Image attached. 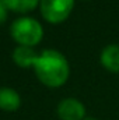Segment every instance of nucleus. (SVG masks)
I'll list each match as a JSON object with an SVG mask.
<instances>
[{"label":"nucleus","mask_w":119,"mask_h":120,"mask_svg":"<svg viewBox=\"0 0 119 120\" xmlns=\"http://www.w3.org/2000/svg\"><path fill=\"white\" fill-rule=\"evenodd\" d=\"M74 7V0H41V14L51 24L67 20Z\"/></svg>","instance_id":"7ed1b4c3"},{"label":"nucleus","mask_w":119,"mask_h":120,"mask_svg":"<svg viewBox=\"0 0 119 120\" xmlns=\"http://www.w3.org/2000/svg\"><path fill=\"white\" fill-rule=\"evenodd\" d=\"M58 116L60 120H84L86 108L76 98H66L58 105Z\"/></svg>","instance_id":"20e7f679"},{"label":"nucleus","mask_w":119,"mask_h":120,"mask_svg":"<svg viewBox=\"0 0 119 120\" xmlns=\"http://www.w3.org/2000/svg\"><path fill=\"white\" fill-rule=\"evenodd\" d=\"M6 17H7V7H6L4 1L0 0V24L6 21Z\"/></svg>","instance_id":"1a4fd4ad"},{"label":"nucleus","mask_w":119,"mask_h":120,"mask_svg":"<svg viewBox=\"0 0 119 120\" xmlns=\"http://www.w3.org/2000/svg\"><path fill=\"white\" fill-rule=\"evenodd\" d=\"M84 1H87V0H84Z\"/></svg>","instance_id":"9b49d317"},{"label":"nucleus","mask_w":119,"mask_h":120,"mask_svg":"<svg viewBox=\"0 0 119 120\" xmlns=\"http://www.w3.org/2000/svg\"><path fill=\"white\" fill-rule=\"evenodd\" d=\"M34 68L38 80L51 88L62 87L70 75V66L67 59L55 49H46L38 55Z\"/></svg>","instance_id":"f257e3e1"},{"label":"nucleus","mask_w":119,"mask_h":120,"mask_svg":"<svg viewBox=\"0 0 119 120\" xmlns=\"http://www.w3.org/2000/svg\"><path fill=\"white\" fill-rule=\"evenodd\" d=\"M21 105L20 95L13 88H0V109L3 110H17Z\"/></svg>","instance_id":"423d86ee"},{"label":"nucleus","mask_w":119,"mask_h":120,"mask_svg":"<svg viewBox=\"0 0 119 120\" xmlns=\"http://www.w3.org/2000/svg\"><path fill=\"white\" fill-rule=\"evenodd\" d=\"M11 36L21 46H35L41 42L44 36L42 25L30 17L17 18L11 24Z\"/></svg>","instance_id":"f03ea898"},{"label":"nucleus","mask_w":119,"mask_h":120,"mask_svg":"<svg viewBox=\"0 0 119 120\" xmlns=\"http://www.w3.org/2000/svg\"><path fill=\"white\" fill-rule=\"evenodd\" d=\"M38 59V55L28 46H18L13 52V60L20 67H30L34 66Z\"/></svg>","instance_id":"0eeeda50"},{"label":"nucleus","mask_w":119,"mask_h":120,"mask_svg":"<svg viewBox=\"0 0 119 120\" xmlns=\"http://www.w3.org/2000/svg\"><path fill=\"white\" fill-rule=\"evenodd\" d=\"M84 120H97V119H84Z\"/></svg>","instance_id":"9d476101"},{"label":"nucleus","mask_w":119,"mask_h":120,"mask_svg":"<svg viewBox=\"0 0 119 120\" xmlns=\"http://www.w3.org/2000/svg\"><path fill=\"white\" fill-rule=\"evenodd\" d=\"M99 63L107 71L118 74L119 73V45L118 43H109L101 50Z\"/></svg>","instance_id":"39448f33"},{"label":"nucleus","mask_w":119,"mask_h":120,"mask_svg":"<svg viewBox=\"0 0 119 120\" xmlns=\"http://www.w3.org/2000/svg\"><path fill=\"white\" fill-rule=\"evenodd\" d=\"M6 7L16 11V13H28V11H32L39 0H3Z\"/></svg>","instance_id":"6e6552de"}]
</instances>
